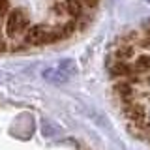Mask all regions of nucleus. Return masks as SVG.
I'll use <instances>...</instances> for the list:
<instances>
[{"label":"nucleus","instance_id":"1","mask_svg":"<svg viewBox=\"0 0 150 150\" xmlns=\"http://www.w3.org/2000/svg\"><path fill=\"white\" fill-rule=\"evenodd\" d=\"M64 40L60 34V28H49L43 25H34L26 30V43L30 45H47L53 41Z\"/></svg>","mask_w":150,"mask_h":150},{"label":"nucleus","instance_id":"2","mask_svg":"<svg viewBox=\"0 0 150 150\" xmlns=\"http://www.w3.org/2000/svg\"><path fill=\"white\" fill-rule=\"evenodd\" d=\"M28 26V17L25 13V9L21 8H15L9 11L8 15V21H6V30L9 36H19L23 30Z\"/></svg>","mask_w":150,"mask_h":150},{"label":"nucleus","instance_id":"3","mask_svg":"<svg viewBox=\"0 0 150 150\" xmlns=\"http://www.w3.org/2000/svg\"><path fill=\"white\" fill-rule=\"evenodd\" d=\"M137 54V47L129 45V43H124V41H120V47L116 49V58L120 60V62H126V60L133 58V56Z\"/></svg>","mask_w":150,"mask_h":150},{"label":"nucleus","instance_id":"4","mask_svg":"<svg viewBox=\"0 0 150 150\" xmlns=\"http://www.w3.org/2000/svg\"><path fill=\"white\" fill-rule=\"evenodd\" d=\"M43 77L51 83H66L69 79V75H66L62 69H58V68H49V69L43 71Z\"/></svg>","mask_w":150,"mask_h":150},{"label":"nucleus","instance_id":"5","mask_svg":"<svg viewBox=\"0 0 150 150\" xmlns=\"http://www.w3.org/2000/svg\"><path fill=\"white\" fill-rule=\"evenodd\" d=\"M56 68L62 69L66 75H73V73H75V64H73V60H62V62H58V66H56Z\"/></svg>","mask_w":150,"mask_h":150},{"label":"nucleus","instance_id":"6","mask_svg":"<svg viewBox=\"0 0 150 150\" xmlns=\"http://www.w3.org/2000/svg\"><path fill=\"white\" fill-rule=\"evenodd\" d=\"M79 2H81L84 8H94L98 4V0H79Z\"/></svg>","mask_w":150,"mask_h":150},{"label":"nucleus","instance_id":"7","mask_svg":"<svg viewBox=\"0 0 150 150\" xmlns=\"http://www.w3.org/2000/svg\"><path fill=\"white\" fill-rule=\"evenodd\" d=\"M8 11V0H0V15Z\"/></svg>","mask_w":150,"mask_h":150},{"label":"nucleus","instance_id":"8","mask_svg":"<svg viewBox=\"0 0 150 150\" xmlns=\"http://www.w3.org/2000/svg\"><path fill=\"white\" fill-rule=\"evenodd\" d=\"M4 49H6V43H4V41L0 40V51H4Z\"/></svg>","mask_w":150,"mask_h":150},{"label":"nucleus","instance_id":"9","mask_svg":"<svg viewBox=\"0 0 150 150\" xmlns=\"http://www.w3.org/2000/svg\"><path fill=\"white\" fill-rule=\"evenodd\" d=\"M146 2H150V0H146Z\"/></svg>","mask_w":150,"mask_h":150}]
</instances>
